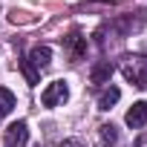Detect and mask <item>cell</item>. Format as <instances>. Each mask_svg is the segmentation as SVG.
Masks as SVG:
<instances>
[{
	"label": "cell",
	"mask_w": 147,
	"mask_h": 147,
	"mask_svg": "<svg viewBox=\"0 0 147 147\" xmlns=\"http://www.w3.org/2000/svg\"><path fill=\"white\" fill-rule=\"evenodd\" d=\"M98 138H101L104 147H113V144L118 141V133H115L113 124H101V127H98Z\"/></svg>",
	"instance_id": "9"
},
{
	"label": "cell",
	"mask_w": 147,
	"mask_h": 147,
	"mask_svg": "<svg viewBox=\"0 0 147 147\" xmlns=\"http://www.w3.org/2000/svg\"><path fill=\"white\" fill-rule=\"evenodd\" d=\"M66 43H69V49H72V55H75V58H81V55H84V49H87V40H84L81 35H75V32L66 38Z\"/></svg>",
	"instance_id": "10"
},
{
	"label": "cell",
	"mask_w": 147,
	"mask_h": 147,
	"mask_svg": "<svg viewBox=\"0 0 147 147\" xmlns=\"http://www.w3.org/2000/svg\"><path fill=\"white\" fill-rule=\"evenodd\" d=\"M61 147H87V144H84V141H78V138H66Z\"/></svg>",
	"instance_id": "12"
},
{
	"label": "cell",
	"mask_w": 147,
	"mask_h": 147,
	"mask_svg": "<svg viewBox=\"0 0 147 147\" xmlns=\"http://www.w3.org/2000/svg\"><path fill=\"white\" fill-rule=\"evenodd\" d=\"M118 98H121V90H118V87H107V90L101 92V98H98V110H110Z\"/></svg>",
	"instance_id": "7"
},
{
	"label": "cell",
	"mask_w": 147,
	"mask_h": 147,
	"mask_svg": "<svg viewBox=\"0 0 147 147\" xmlns=\"http://www.w3.org/2000/svg\"><path fill=\"white\" fill-rule=\"evenodd\" d=\"M69 98V87H66V81H52L43 92H40V104L43 107H58V104H63Z\"/></svg>",
	"instance_id": "2"
},
{
	"label": "cell",
	"mask_w": 147,
	"mask_h": 147,
	"mask_svg": "<svg viewBox=\"0 0 147 147\" xmlns=\"http://www.w3.org/2000/svg\"><path fill=\"white\" fill-rule=\"evenodd\" d=\"M20 72L26 75V81H29L32 87H35V84H40V72H38V69H35V66H32V63H29L26 58L20 61Z\"/></svg>",
	"instance_id": "11"
},
{
	"label": "cell",
	"mask_w": 147,
	"mask_h": 147,
	"mask_svg": "<svg viewBox=\"0 0 147 147\" xmlns=\"http://www.w3.org/2000/svg\"><path fill=\"white\" fill-rule=\"evenodd\" d=\"M3 141H6V147H26V141H29V124H26V121L9 124Z\"/></svg>",
	"instance_id": "3"
},
{
	"label": "cell",
	"mask_w": 147,
	"mask_h": 147,
	"mask_svg": "<svg viewBox=\"0 0 147 147\" xmlns=\"http://www.w3.org/2000/svg\"><path fill=\"white\" fill-rule=\"evenodd\" d=\"M26 61L40 72V69H46V66L52 63V49H49V46H35V49L29 52V58H26Z\"/></svg>",
	"instance_id": "5"
},
{
	"label": "cell",
	"mask_w": 147,
	"mask_h": 147,
	"mask_svg": "<svg viewBox=\"0 0 147 147\" xmlns=\"http://www.w3.org/2000/svg\"><path fill=\"white\" fill-rule=\"evenodd\" d=\"M124 121H127V127H133V130L144 127V124H147V101H136V104L127 110Z\"/></svg>",
	"instance_id": "4"
},
{
	"label": "cell",
	"mask_w": 147,
	"mask_h": 147,
	"mask_svg": "<svg viewBox=\"0 0 147 147\" xmlns=\"http://www.w3.org/2000/svg\"><path fill=\"white\" fill-rule=\"evenodd\" d=\"M113 78V63H98L92 69V84H110Z\"/></svg>",
	"instance_id": "8"
},
{
	"label": "cell",
	"mask_w": 147,
	"mask_h": 147,
	"mask_svg": "<svg viewBox=\"0 0 147 147\" xmlns=\"http://www.w3.org/2000/svg\"><path fill=\"white\" fill-rule=\"evenodd\" d=\"M12 110H15V92L6 90V87H0V118H6Z\"/></svg>",
	"instance_id": "6"
},
{
	"label": "cell",
	"mask_w": 147,
	"mask_h": 147,
	"mask_svg": "<svg viewBox=\"0 0 147 147\" xmlns=\"http://www.w3.org/2000/svg\"><path fill=\"white\" fill-rule=\"evenodd\" d=\"M121 75L133 87L147 90V58L144 55H124L121 58Z\"/></svg>",
	"instance_id": "1"
}]
</instances>
